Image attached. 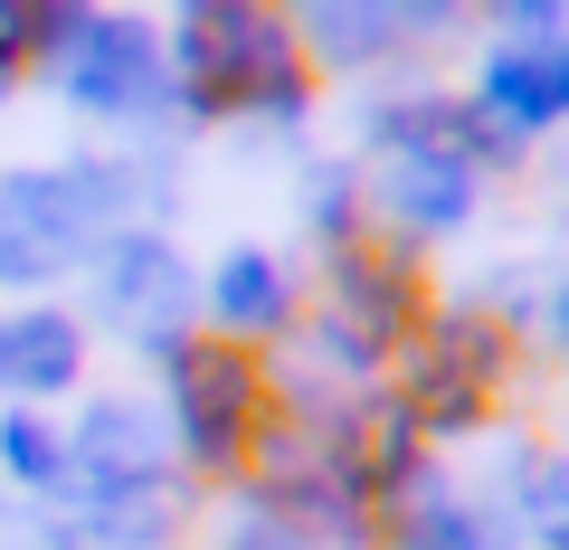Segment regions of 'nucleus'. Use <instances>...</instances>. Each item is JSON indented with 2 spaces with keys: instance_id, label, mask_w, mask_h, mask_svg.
<instances>
[{
  "instance_id": "f257e3e1",
  "label": "nucleus",
  "mask_w": 569,
  "mask_h": 550,
  "mask_svg": "<svg viewBox=\"0 0 569 550\" xmlns=\"http://www.w3.org/2000/svg\"><path fill=\"white\" fill-rule=\"evenodd\" d=\"M181 428L219 484H266L295 428H305V399L284 389V370L266 361L257 332H190L181 342Z\"/></svg>"
},
{
  "instance_id": "f03ea898",
  "label": "nucleus",
  "mask_w": 569,
  "mask_h": 550,
  "mask_svg": "<svg viewBox=\"0 0 569 550\" xmlns=\"http://www.w3.org/2000/svg\"><path fill=\"white\" fill-rule=\"evenodd\" d=\"M522 380H531V342H522L512 313H447L437 342L380 380V408L427 447V437H447V428L503 418L522 399Z\"/></svg>"
},
{
  "instance_id": "7ed1b4c3",
  "label": "nucleus",
  "mask_w": 569,
  "mask_h": 550,
  "mask_svg": "<svg viewBox=\"0 0 569 550\" xmlns=\"http://www.w3.org/2000/svg\"><path fill=\"white\" fill-rule=\"evenodd\" d=\"M190 96L209 114H247V104H305L323 86V58L305 48L295 10H190L181 29Z\"/></svg>"
},
{
  "instance_id": "20e7f679",
  "label": "nucleus",
  "mask_w": 569,
  "mask_h": 550,
  "mask_svg": "<svg viewBox=\"0 0 569 550\" xmlns=\"http://www.w3.org/2000/svg\"><path fill=\"white\" fill-rule=\"evenodd\" d=\"M332 286H342L351 342H361V361L380 370V380L399 361H418V351L437 342V323H447V294H437L427 257L408 238H389V228H342V238H332Z\"/></svg>"
},
{
  "instance_id": "39448f33",
  "label": "nucleus",
  "mask_w": 569,
  "mask_h": 550,
  "mask_svg": "<svg viewBox=\"0 0 569 550\" xmlns=\"http://www.w3.org/2000/svg\"><path fill=\"white\" fill-rule=\"evenodd\" d=\"M58 39H67V10H0V77L10 86L39 77L58 58Z\"/></svg>"
}]
</instances>
